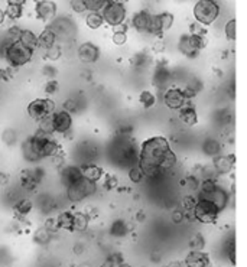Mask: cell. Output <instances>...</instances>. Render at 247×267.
I'll return each mask as SVG.
<instances>
[{
	"mask_svg": "<svg viewBox=\"0 0 247 267\" xmlns=\"http://www.w3.org/2000/svg\"><path fill=\"white\" fill-rule=\"evenodd\" d=\"M57 33L52 28H48L45 29L39 36H38V46H41L42 49H49L52 48L54 45H57Z\"/></svg>",
	"mask_w": 247,
	"mask_h": 267,
	"instance_id": "obj_18",
	"label": "cell"
},
{
	"mask_svg": "<svg viewBox=\"0 0 247 267\" xmlns=\"http://www.w3.org/2000/svg\"><path fill=\"white\" fill-rule=\"evenodd\" d=\"M31 209H32V202L29 200H22L18 205H16V211H18L19 214H22V215L29 214Z\"/></svg>",
	"mask_w": 247,
	"mask_h": 267,
	"instance_id": "obj_32",
	"label": "cell"
},
{
	"mask_svg": "<svg viewBox=\"0 0 247 267\" xmlns=\"http://www.w3.org/2000/svg\"><path fill=\"white\" fill-rule=\"evenodd\" d=\"M60 150L58 143L51 137V134L38 130L23 146V155L28 160H39L42 157L55 156Z\"/></svg>",
	"mask_w": 247,
	"mask_h": 267,
	"instance_id": "obj_2",
	"label": "cell"
},
{
	"mask_svg": "<svg viewBox=\"0 0 247 267\" xmlns=\"http://www.w3.org/2000/svg\"><path fill=\"white\" fill-rule=\"evenodd\" d=\"M228 257H230V260H231V263H236V254H234V241L231 240L230 243H228Z\"/></svg>",
	"mask_w": 247,
	"mask_h": 267,
	"instance_id": "obj_40",
	"label": "cell"
},
{
	"mask_svg": "<svg viewBox=\"0 0 247 267\" xmlns=\"http://www.w3.org/2000/svg\"><path fill=\"white\" fill-rule=\"evenodd\" d=\"M98 55H100V51L98 48L91 42H86L78 48V57L83 62H95L98 59Z\"/></svg>",
	"mask_w": 247,
	"mask_h": 267,
	"instance_id": "obj_14",
	"label": "cell"
},
{
	"mask_svg": "<svg viewBox=\"0 0 247 267\" xmlns=\"http://www.w3.org/2000/svg\"><path fill=\"white\" fill-rule=\"evenodd\" d=\"M185 100H186V95L180 89H168L165 94V104L174 110H181L185 104Z\"/></svg>",
	"mask_w": 247,
	"mask_h": 267,
	"instance_id": "obj_13",
	"label": "cell"
},
{
	"mask_svg": "<svg viewBox=\"0 0 247 267\" xmlns=\"http://www.w3.org/2000/svg\"><path fill=\"white\" fill-rule=\"evenodd\" d=\"M154 15H149L148 12H139L133 16V26L139 32H149L152 25Z\"/></svg>",
	"mask_w": 247,
	"mask_h": 267,
	"instance_id": "obj_17",
	"label": "cell"
},
{
	"mask_svg": "<svg viewBox=\"0 0 247 267\" xmlns=\"http://www.w3.org/2000/svg\"><path fill=\"white\" fill-rule=\"evenodd\" d=\"M87 10L90 12H98L101 9H104L109 4V0H84Z\"/></svg>",
	"mask_w": 247,
	"mask_h": 267,
	"instance_id": "obj_27",
	"label": "cell"
},
{
	"mask_svg": "<svg viewBox=\"0 0 247 267\" xmlns=\"http://www.w3.org/2000/svg\"><path fill=\"white\" fill-rule=\"evenodd\" d=\"M26 0H7V4H19V6H23Z\"/></svg>",
	"mask_w": 247,
	"mask_h": 267,
	"instance_id": "obj_43",
	"label": "cell"
},
{
	"mask_svg": "<svg viewBox=\"0 0 247 267\" xmlns=\"http://www.w3.org/2000/svg\"><path fill=\"white\" fill-rule=\"evenodd\" d=\"M4 18H6V13H4V10L0 9V25L4 22Z\"/></svg>",
	"mask_w": 247,
	"mask_h": 267,
	"instance_id": "obj_44",
	"label": "cell"
},
{
	"mask_svg": "<svg viewBox=\"0 0 247 267\" xmlns=\"http://www.w3.org/2000/svg\"><path fill=\"white\" fill-rule=\"evenodd\" d=\"M35 240L38 243H48L49 241V230L48 228H41L36 234H35Z\"/></svg>",
	"mask_w": 247,
	"mask_h": 267,
	"instance_id": "obj_34",
	"label": "cell"
},
{
	"mask_svg": "<svg viewBox=\"0 0 247 267\" xmlns=\"http://www.w3.org/2000/svg\"><path fill=\"white\" fill-rule=\"evenodd\" d=\"M35 13H36V18L48 22L51 19L55 18L57 15V4L51 0H39L35 6Z\"/></svg>",
	"mask_w": 247,
	"mask_h": 267,
	"instance_id": "obj_12",
	"label": "cell"
},
{
	"mask_svg": "<svg viewBox=\"0 0 247 267\" xmlns=\"http://www.w3.org/2000/svg\"><path fill=\"white\" fill-rule=\"evenodd\" d=\"M200 198L211 201L220 209L224 208L225 202H227V195H225L224 191L221 188H218L216 185V182L211 180V179H207V180H204L201 183V197Z\"/></svg>",
	"mask_w": 247,
	"mask_h": 267,
	"instance_id": "obj_6",
	"label": "cell"
},
{
	"mask_svg": "<svg viewBox=\"0 0 247 267\" xmlns=\"http://www.w3.org/2000/svg\"><path fill=\"white\" fill-rule=\"evenodd\" d=\"M236 163V157L233 155L218 156L214 159V168L218 174H228Z\"/></svg>",
	"mask_w": 247,
	"mask_h": 267,
	"instance_id": "obj_16",
	"label": "cell"
},
{
	"mask_svg": "<svg viewBox=\"0 0 247 267\" xmlns=\"http://www.w3.org/2000/svg\"><path fill=\"white\" fill-rule=\"evenodd\" d=\"M9 77H10V75H9V72H7L6 69H0V80H4V81H6V80H9Z\"/></svg>",
	"mask_w": 247,
	"mask_h": 267,
	"instance_id": "obj_42",
	"label": "cell"
},
{
	"mask_svg": "<svg viewBox=\"0 0 247 267\" xmlns=\"http://www.w3.org/2000/svg\"><path fill=\"white\" fill-rule=\"evenodd\" d=\"M4 13H6V16H9L10 19H19L23 13V7L19 6V4H7Z\"/></svg>",
	"mask_w": 247,
	"mask_h": 267,
	"instance_id": "obj_28",
	"label": "cell"
},
{
	"mask_svg": "<svg viewBox=\"0 0 247 267\" xmlns=\"http://www.w3.org/2000/svg\"><path fill=\"white\" fill-rule=\"evenodd\" d=\"M95 192V182L86 178L78 179L77 182L67 186V195L72 202H78L87 198L89 195Z\"/></svg>",
	"mask_w": 247,
	"mask_h": 267,
	"instance_id": "obj_5",
	"label": "cell"
},
{
	"mask_svg": "<svg viewBox=\"0 0 247 267\" xmlns=\"http://www.w3.org/2000/svg\"><path fill=\"white\" fill-rule=\"evenodd\" d=\"M220 13V7L214 0H200L194 7V16L202 25L213 23Z\"/></svg>",
	"mask_w": 247,
	"mask_h": 267,
	"instance_id": "obj_4",
	"label": "cell"
},
{
	"mask_svg": "<svg viewBox=\"0 0 247 267\" xmlns=\"http://www.w3.org/2000/svg\"><path fill=\"white\" fill-rule=\"evenodd\" d=\"M57 220H58L60 228H64V230H74V214L62 212Z\"/></svg>",
	"mask_w": 247,
	"mask_h": 267,
	"instance_id": "obj_25",
	"label": "cell"
},
{
	"mask_svg": "<svg viewBox=\"0 0 247 267\" xmlns=\"http://www.w3.org/2000/svg\"><path fill=\"white\" fill-rule=\"evenodd\" d=\"M61 54H62V51H61V48H60L58 45H54L52 48L46 49V58H48V59H51V61H57V59H60Z\"/></svg>",
	"mask_w": 247,
	"mask_h": 267,
	"instance_id": "obj_31",
	"label": "cell"
},
{
	"mask_svg": "<svg viewBox=\"0 0 247 267\" xmlns=\"http://www.w3.org/2000/svg\"><path fill=\"white\" fill-rule=\"evenodd\" d=\"M129 177H130V179H132L133 182H140L142 178H143V172H142L140 168H133V169L129 172Z\"/></svg>",
	"mask_w": 247,
	"mask_h": 267,
	"instance_id": "obj_37",
	"label": "cell"
},
{
	"mask_svg": "<svg viewBox=\"0 0 247 267\" xmlns=\"http://www.w3.org/2000/svg\"><path fill=\"white\" fill-rule=\"evenodd\" d=\"M64 107H65V110H67V112H72V110H75V104H74L72 101H67V103L64 104Z\"/></svg>",
	"mask_w": 247,
	"mask_h": 267,
	"instance_id": "obj_41",
	"label": "cell"
},
{
	"mask_svg": "<svg viewBox=\"0 0 247 267\" xmlns=\"http://www.w3.org/2000/svg\"><path fill=\"white\" fill-rule=\"evenodd\" d=\"M103 267H113L112 262H107V263H106V265H104V266H103Z\"/></svg>",
	"mask_w": 247,
	"mask_h": 267,
	"instance_id": "obj_46",
	"label": "cell"
},
{
	"mask_svg": "<svg viewBox=\"0 0 247 267\" xmlns=\"http://www.w3.org/2000/svg\"><path fill=\"white\" fill-rule=\"evenodd\" d=\"M103 19L104 22H107L112 26H119L124 22L126 19V9L123 4L119 3H112L109 1V4L103 9Z\"/></svg>",
	"mask_w": 247,
	"mask_h": 267,
	"instance_id": "obj_9",
	"label": "cell"
},
{
	"mask_svg": "<svg viewBox=\"0 0 247 267\" xmlns=\"http://www.w3.org/2000/svg\"><path fill=\"white\" fill-rule=\"evenodd\" d=\"M55 113V103L49 98H36L28 106V114L33 120H42Z\"/></svg>",
	"mask_w": 247,
	"mask_h": 267,
	"instance_id": "obj_8",
	"label": "cell"
},
{
	"mask_svg": "<svg viewBox=\"0 0 247 267\" xmlns=\"http://www.w3.org/2000/svg\"><path fill=\"white\" fill-rule=\"evenodd\" d=\"M177 163V156L172 152L169 142L163 137H152L142 145L139 155V168L143 175L155 177L171 169Z\"/></svg>",
	"mask_w": 247,
	"mask_h": 267,
	"instance_id": "obj_1",
	"label": "cell"
},
{
	"mask_svg": "<svg viewBox=\"0 0 247 267\" xmlns=\"http://www.w3.org/2000/svg\"><path fill=\"white\" fill-rule=\"evenodd\" d=\"M220 211H221V209H220L216 204H213L211 201H207V200H202V198H200V201H198V202H197V205H195L194 215H195V218H197L198 221H201V223H205V224H210V223H214V221L218 218Z\"/></svg>",
	"mask_w": 247,
	"mask_h": 267,
	"instance_id": "obj_7",
	"label": "cell"
},
{
	"mask_svg": "<svg viewBox=\"0 0 247 267\" xmlns=\"http://www.w3.org/2000/svg\"><path fill=\"white\" fill-rule=\"evenodd\" d=\"M127 41V36H126V32H120V30H116L113 33V42L116 45H124Z\"/></svg>",
	"mask_w": 247,
	"mask_h": 267,
	"instance_id": "obj_35",
	"label": "cell"
},
{
	"mask_svg": "<svg viewBox=\"0 0 247 267\" xmlns=\"http://www.w3.org/2000/svg\"><path fill=\"white\" fill-rule=\"evenodd\" d=\"M80 267H89V266H80Z\"/></svg>",
	"mask_w": 247,
	"mask_h": 267,
	"instance_id": "obj_48",
	"label": "cell"
},
{
	"mask_svg": "<svg viewBox=\"0 0 247 267\" xmlns=\"http://www.w3.org/2000/svg\"><path fill=\"white\" fill-rule=\"evenodd\" d=\"M120 267H129L127 265H120Z\"/></svg>",
	"mask_w": 247,
	"mask_h": 267,
	"instance_id": "obj_47",
	"label": "cell"
},
{
	"mask_svg": "<svg viewBox=\"0 0 247 267\" xmlns=\"http://www.w3.org/2000/svg\"><path fill=\"white\" fill-rule=\"evenodd\" d=\"M109 1H112V3H119V4H124L127 0H109Z\"/></svg>",
	"mask_w": 247,
	"mask_h": 267,
	"instance_id": "obj_45",
	"label": "cell"
},
{
	"mask_svg": "<svg viewBox=\"0 0 247 267\" xmlns=\"http://www.w3.org/2000/svg\"><path fill=\"white\" fill-rule=\"evenodd\" d=\"M19 42L25 45V46H28L29 49H32V51H33V49L38 46V36H36L32 30L22 29V33H21Z\"/></svg>",
	"mask_w": 247,
	"mask_h": 267,
	"instance_id": "obj_21",
	"label": "cell"
},
{
	"mask_svg": "<svg viewBox=\"0 0 247 267\" xmlns=\"http://www.w3.org/2000/svg\"><path fill=\"white\" fill-rule=\"evenodd\" d=\"M69 4H71L72 10H74V12H77V13H83V12H86V10H87L84 0H69Z\"/></svg>",
	"mask_w": 247,
	"mask_h": 267,
	"instance_id": "obj_33",
	"label": "cell"
},
{
	"mask_svg": "<svg viewBox=\"0 0 247 267\" xmlns=\"http://www.w3.org/2000/svg\"><path fill=\"white\" fill-rule=\"evenodd\" d=\"M174 23V16L168 12H163V13H159L155 15L152 18V25H151V30L149 33L152 35H159L165 30H168Z\"/></svg>",
	"mask_w": 247,
	"mask_h": 267,
	"instance_id": "obj_10",
	"label": "cell"
},
{
	"mask_svg": "<svg viewBox=\"0 0 247 267\" xmlns=\"http://www.w3.org/2000/svg\"><path fill=\"white\" fill-rule=\"evenodd\" d=\"M86 22H87V26L91 29H98L103 25L104 19H103V15H100L98 12H90L89 16L86 18Z\"/></svg>",
	"mask_w": 247,
	"mask_h": 267,
	"instance_id": "obj_24",
	"label": "cell"
},
{
	"mask_svg": "<svg viewBox=\"0 0 247 267\" xmlns=\"http://www.w3.org/2000/svg\"><path fill=\"white\" fill-rule=\"evenodd\" d=\"M180 119L181 121H184L186 126H195L197 121H198V117H197V113L192 107H185V109H181L180 112Z\"/></svg>",
	"mask_w": 247,
	"mask_h": 267,
	"instance_id": "obj_22",
	"label": "cell"
},
{
	"mask_svg": "<svg viewBox=\"0 0 247 267\" xmlns=\"http://www.w3.org/2000/svg\"><path fill=\"white\" fill-rule=\"evenodd\" d=\"M185 265L188 267H208L210 266V259L205 253H202L201 250H192L186 256Z\"/></svg>",
	"mask_w": 247,
	"mask_h": 267,
	"instance_id": "obj_15",
	"label": "cell"
},
{
	"mask_svg": "<svg viewBox=\"0 0 247 267\" xmlns=\"http://www.w3.org/2000/svg\"><path fill=\"white\" fill-rule=\"evenodd\" d=\"M139 100H140V103L143 104V107H146V109H151V107L156 103L155 95H154L152 92H149V91H143V92L140 94Z\"/></svg>",
	"mask_w": 247,
	"mask_h": 267,
	"instance_id": "obj_29",
	"label": "cell"
},
{
	"mask_svg": "<svg viewBox=\"0 0 247 267\" xmlns=\"http://www.w3.org/2000/svg\"><path fill=\"white\" fill-rule=\"evenodd\" d=\"M32 55H33V51L29 49L28 46H25L23 44H21L19 41L18 42H12L4 51V58H6L7 64L13 68H19L26 65L32 59Z\"/></svg>",
	"mask_w": 247,
	"mask_h": 267,
	"instance_id": "obj_3",
	"label": "cell"
},
{
	"mask_svg": "<svg viewBox=\"0 0 247 267\" xmlns=\"http://www.w3.org/2000/svg\"><path fill=\"white\" fill-rule=\"evenodd\" d=\"M54 133H67L72 126V117L67 110L55 112L52 114Z\"/></svg>",
	"mask_w": 247,
	"mask_h": 267,
	"instance_id": "obj_11",
	"label": "cell"
},
{
	"mask_svg": "<svg viewBox=\"0 0 247 267\" xmlns=\"http://www.w3.org/2000/svg\"><path fill=\"white\" fill-rule=\"evenodd\" d=\"M83 178V175H81V169L80 168H75V166H67V168H64L62 169V172H61V179L64 180V183L65 185H71V183H74V182H77L78 179Z\"/></svg>",
	"mask_w": 247,
	"mask_h": 267,
	"instance_id": "obj_19",
	"label": "cell"
},
{
	"mask_svg": "<svg viewBox=\"0 0 247 267\" xmlns=\"http://www.w3.org/2000/svg\"><path fill=\"white\" fill-rule=\"evenodd\" d=\"M21 33H22V29H19V28H16V26H13V28L9 29V36L12 38L13 42H18V41H19Z\"/></svg>",
	"mask_w": 247,
	"mask_h": 267,
	"instance_id": "obj_38",
	"label": "cell"
},
{
	"mask_svg": "<svg viewBox=\"0 0 247 267\" xmlns=\"http://www.w3.org/2000/svg\"><path fill=\"white\" fill-rule=\"evenodd\" d=\"M58 91V83L55 81V80H51V81H48L45 84V92L48 94H54V92H57Z\"/></svg>",
	"mask_w": 247,
	"mask_h": 267,
	"instance_id": "obj_39",
	"label": "cell"
},
{
	"mask_svg": "<svg viewBox=\"0 0 247 267\" xmlns=\"http://www.w3.org/2000/svg\"><path fill=\"white\" fill-rule=\"evenodd\" d=\"M189 247H191L192 250H202V248H204V237L200 236V234H197V236L189 241Z\"/></svg>",
	"mask_w": 247,
	"mask_h": 267,
	"instance_id": "obj_36",
	"label": "cell"
},
{
	"mask_svg": "<svg viewBox=\"0 0 247 267\" xmlns=\"http://www.w3.org/2000/svg\"><path fill=\"white\" fill-rule=\"evenodd\" d=\"M80 169H81L83 178L93 180V182H97L98 179L103 177L101 168H98V166H95V165H84V166H81Z\"/></svg>",
	"mask_w": 247,
	"mask_h": 267,
	"instance_id": "obj_20",
	"label": "cell"
},
{
	"mask_svg": "<svg viewBox=\"0 0 247 267\" xmlns=\"http://www.w3.org/2000/svg\"><path fill=\"white\" fill-rule=\"evenodd\" d=\"M89 227V217L83 212L74 214V230L84 231Z\"/></svg>",
	"mask_w": 247,
	"mask_h": 267,
	"instance_id": "obj_26",
	"label": "cell"
},
{
	"mask_svg": "<svg viewBox=\"0 0 247 267\" xmlns=\"http://www.w3.org/2000/svg\"><path fill=\"white\" fill-rule=\"evenodd\" d=\"M180 51L185 57H194V55H197V52H198V49L194 46L192 41H191V36H182V38H181Z\"/></svg>",
	"mask_w": 247,
	"mask_h": 267,
	"instance_id": "obj_23",
	"label": "cell"
},
{
	"mask_svg": "<svg viewBox=\"0 0 247 267\" xmlns=\"http://www.w3.org/2000/svg\"><path fill=\"white\" fill-rule=\"evenodd\" d=\"M224 32L228 41H234L236 39V19H231L230 22L225 25Z\"/></svg>",
	"mask_w": 247,
	"mask_h": 267,
	"instance_id": "obj_30",
	"label": "cell"
}]
</instances>
